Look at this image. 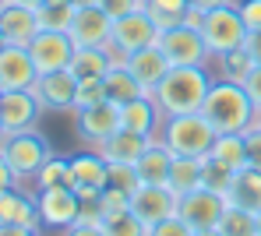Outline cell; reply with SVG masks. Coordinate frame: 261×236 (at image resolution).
I'll return each instance as SVG.
<instances>
[{
	"mask_svg": "<svg viewBox=\"0 0 261 236\" xmlns=\"http://www.w3.org/2000/svg\"><path fill=\"white\" fill-rule=\"evenodd\" d=\"M205 120L216 127V134H244L247 127L258 124V106L251 102V95L244 92V85L219 78L201 102Z\"/></svg>",
	"mask_w": 261,
	"mask_h": 236,
	"instance_id": "obj_1",
	"label": "cell"
},
{
	"mask_svg": "<svg viewBox=\"0 0 261 236\" xmlns=\"http://www.w3.org/2000/svg\"><path fill=\"white\" fill-rule=\"evenodd\" d=\"M212 88V78L205 71V64L194 67H170L166 78L152 88V99L159 102L163 116H180V113H198L205 95Z\"/></svg>",
	"mask_w": 261,
	"mask_h": 236,
	"instance_id": "obj_2",
	"label": "cell"
},
{
	"mask_svg": "<svg viewBox=\"0 0 261 236\" xmlns=\"http://www.w3.org/2000/svg\"><path fill=\"white\" fill-rule=\"evenodd\" d=\"M159 138L163 144L173 152V155H191V159H205L216 144V127L205 120V113H180V116H163V127H159Z\"/></svg>",
	"mask_w": 261,
	"mask_h": 236,
	"instance_id": "obj_3",
	"label": "cell"
},
{
	"mask_svg": "<svg viewBox=\"0 0 261 236\" xmlns=\"http://www.w3.org/2000/svg\"><path fill=\"white\" fill-rule=\"evenodd\" d=\"M0 155L11 162L18 180H36L39 166L53 155V148L36 127H29V131H18V134H0Z\"/></svg>",
	"mask_w": 261,
	"mask_h": 236,
	"instance_id": "obj_4",
	"label": "cell"
},
{
	"mask_svg": "<svg viewBox=\"0 0 261 236\" xmlns=\"http://www.w3.org/2000/svg\"><path fill=\"white\" fill-rule=\"evenodd\" d=\"M201 39L212 56H222L229 49L244 46L247 39V25L237 11V4H222L216 11H205V21H201Z\"/></svg>",
	"mask_w": 261,
	"mask_h": 236,
	"instance_id": "obj_5",
	"label": "cell"
},
{
	"mask_svg": "<svg viewBox=\"0 0 261 236\" xmlns=\"http://www.w3.org/2000/svg\"><path fill=\"white\" fill-rule=\"evenodd\" d=\"M226 197L216 194V190L208 187H194L187 190V194H180L176 197V215L198 233V229H219V222H222V212H226Z\"/></svg>",
	"mask_w": 261,
	"mask_h": 236,
	"instance_id": "obj_6",
	"label": "cell"
},
{
	"mask_svg": "<svg viewBox=\"0 0 261 236\" xmlns=\"http://www.w3.org/2000/svg\"><path fill=\"white\" fill-rule=\"evenodd\" d=\"M155 46L166 53V60L173 67H194V64H205L212 56L208 46H205V39H201V32L191 28V25H170V28H163L159 39H155Z\"/></svg>",
	"mask_w": 261,
	"mask_h": 236,
	"instance_id": "obj_7",
	"label": "cell"
},
{
	"mask_svg": "<svg viewBox=\"0 0 261 236\" xmlns=\"http://www.w3.org/2000/svg\"><path fill=\"white\" fill-rule=\"evenodd\" d=\"M159 32H163V28L152 21V14H148L145 7H138V11H130V14H124V18L113 21V39H110V46H113L117 56H127L134 49L155 46Z\"/></svg>",
	"mask_w": 261,
	"mask_h": 236,
	"instance_id": "obj_8",
	"label": "cell"
},
{
	"mask_svg": "<svg viewBox=\"0 0 261 236\" xmlns=\"http://www.w3.org/2000/svg\"><path fill=\"white\" fill-rule=\"evenodd\" d=\"M43 102L36 99L32 88H14V92H0V131L4 134H18L39 124L43 116Z\"/></svg>",
	"mask_w": 261,
	"mask_h": 236,
	"instance_id": "obj_9",
	"label": "cell"
},
{
	"mask_svg": "<svg viewBox=\"0 0 261 236\" xmlns=\"http://www.w3.org/2000/svg\"><path fill=\"white\" fill-rule=\"evenodd\" d=\"M36 208H39V222L46 229H67L78 222V208H82V197L71 187H46L36 194Z\"/></svg>",
	"mask_w": 261,
	"mask_h": 236,
	"instance_id": "obj_10",
	"label": "cell"
},
{
	"mask_svg": "<svg viewBox=\"0 0 261 236\" xmlns=\"http://www.w3.org/2000/svg\"><path fill=\"white\" fill-rule=\"evenodd\" d=\"M74 39L67 32H49V28H39V36L29 43V53H32V64L39 74H49V71H67L71 56H74Z\"/></svg>",
	"mask_w": 261,
	"mask_h": 236,
	"instance_id": "obj_11",
	"label": "cell"
},
{
	"mask_svg": "<svg viewBox=\"0 0 261 236\" xmlns=\"http://www.w3.org/2000/svg\"><path fill=\"white\" fill-rule=\"evenodd\" d=\"M67 36L74 39V46H110V39H113V18L99 4H85V7L74 11V21H71Z\"/></svg>",
	"mask_w": 261,
	"mask_h": 236,
	"instance_id": "obj_12",
	"label": "cell"
},
{
	"mask_svg": "<svg viewBox=\"0 0 261 236\" xmlns=\"http://www.w3.org/2000/svg\"><path fill=\"white\" fill-rule=\"evenodd\" d=\"M117 131H120V106L110 102V99H102V102H95V106H88V109L78 113V138L88 148H99Z\"/></svg>",
	"mask_w": 261,
	"mask_h": 236,
	"instance_id": "obj_13",
	"label": "cell"
},
{
	"mask_svg": "<svg viewBox=\"0 0 261 236\" xmlns=\"http://www.w3.org/2000/svg\"><path fill=\"white\" fill-rule=\"evenodd\" d=\"M106 184H110V162L95 148L71 155V190L78 197H92V194H99Z\"/></svg>",
	"mask_w": 261,
	"mask_h": 236,
	"instance_id": "obj_14",
	"label": "cell"
},
{
	"mask_svg": "<svg viewBox=\"0 0 261 236\" xmlns=\"http://www.w3.org/2000/svg\"><path fill=\"white\" fill-rule=\"evenodd\" d=\"M130 212L145 226H155V222L176 215V194L166 184H141V187L130 194Z\"/></svg>",
	"mask_w": 261,
	"mask_h": 236,
	"instance_id": "obj_15",
	"label": "cell"
},
{
	"mask_svg": "<svg viewBox=\"0 0 261 236\" xmlns=\"http://www.w3.org/2000/svg\"><path fill=\"white\" fill-rule=\"evenodd\" d=\"M39 78L29 46H0V92H14V88H32Z\"/></svg>",
	"mask_w": 261,
	"mask_h": 236,
	"instance_id": "obj_16",
	"label": "cell"
},
{
	"mask_svg": "<svg viewBox=\"0 0 261 236\" xmlns=\"http://www.w3.org/2000/svg\"><path fill=\"white\" fill-rule=\"evenodd\" d=\"M32 92L43 102V109H71L74 106V92H78V78L71 71H49V74L36 78Z\"/></svg>",
	"mask_w": 261,
	"mask_h": 236,
	"instance_id": "obj_17",
	"label": "cell"
},
{
	"mask_svg": "<svg viewBox=\"0 0 261 236\" xmlns=\"http://www.w3.org/2000/svg\"><path fill=\"white\" fill-rule=\"evenodd\" d=\"M0 32H4V43L11 46H29L36 36H39V18L32 7L11 0L4 11H0Z\"/></svg>",
	"mask_w": 261,
	"mask_h": 236,
	"instance_id": "obj_18",
	"label": "cell"
},
{
	"mask_svg": "<svg viewBox=\"0 0 261 236\" xmlns=\"http://www.w3.org/2000/svg\"><path fill=\"white\" fill-rule=\"evenodd\" d=\"M152 138H155V134H134L127 127H120L117 134H110L95 152H99L110 166H134V162L141 159V152L152 144Z\"/></svg>",
	"mask_w": 261,
	"mask_h": 236,
	"instance_id": "obj_19",
	"label": "cell"
},
{
	"mask_svg": "<svg viewBox=\"0 0 261 236\" xmlns=\"http://www.w3.org/2000/svg\"><path fill=\"white\" fill-rule=\"evenodd\" d=\"M124 64H127V71L141 81V88L145 92H152L163 78H166V71L173 67L170 60H166V53L159 46H145V49H134V53H127L124 56Z\"/></svg>",
	"mask_w": 261,
	"mask_h": 236,
	"instance_id": "obj_20",
	"label": "cell"
},
{
	"mask_svg": "<svg viewBox=\"0 0 261 236\" xmlns=\"http://www.w3.org/2000/svg\"><path fill=\"white\" fill-rule=\"evenodd\" d=\"M120 127H127L134 134H159V127H163V109H159V102L152 99V92L138 95V99H130L120 106Z\"/></svg>",
	"mask_w": 261,
	"mask_h": 236,
	"instance_id": "obj_21",
	"label": "cell"
},
{
	"mask_svg": "<svg viewBox=\"0 0 261 236\" xmlns=\"http://www.w3.org/2000/svg\"><path fill=\"white\" fill-rule=\"evenodd\" d=\"M0 226H29V229H43L36 197H29L21 187L0 190Z\"/></svg>",
	"mask_w": 261,
	"mask_h": 236,
	"instance_id": "obj_22",
	"label": "cell"
},
{
	"mask_svg": "<svg viewBox=\"0 0 261 236\" xmlns=\"http://www.w3.org/2000/svg\"><path fill=\"white\" fill-rule=\"evenodd\" d=\"M170 166H173V152L163 144V138L155 134L152 144L141 152V159L134 162L138 184H166L170 187Z\"/></svg>",
	"mask_w": 261,
	"mask_h": 236,
	"instance_id": "obj_23",
	"label": "cell"
},
{
	"mask_svg": "<svg viewBox=\"0 0 261 236\" xmlns=\"http://www.w3.org/2000/svg\"><path fill=\"white\" fill-rule=\"evenodd\" d=\"M113 60H117L113 46H78L74 56H71V64H67V71L78 81H92V78H102L113 67Z\"/></svg>",
	"mask_w": 261,
	"mask_h": 236,
	"instance_id": "obj_24",
	"label": "cell"
},
{
	"mask_svg": "<svg viewBox=\"0 0 261 236\" xmlns=\"http://www.w3.org/2000/svg\"><path fill=\"white\" fill-rule=\"evenodd\" d=\"M102 88H106V99H110V102H117V106H124V102H130V99L145 95L141 81L127 71L124 56H117V60H113V67L102 74Z\"/></svg>",
	"mask_w": 261,
	"mask_h": 236,
	"instance_id": "obj_25",
	"label": "cell"
},
{
	"mask_svg": "<svg viewBox=\"0 0 261 236\" xmlns=\"http://www.w3.org/2000/svg\"><path fill=\"white\" fill-rule=\"evenodd\" d=\"M226 201H229V204H240V208H247V212H261V169H254V166L237 169Z\"/></svg>",
	"mask_w": 261,
	"mask_h": 236,
	"instance_id": "obj_26",
	"label": "cell"
},
{
	"mask_svg": "<svg viewBox=\"0 0 261 236\" xmlns=\"http://www.w3.org/2000/svg\"><path fill=\"white\" fill-rule=\"evenodd\" d=\"M201 187V159H191V155H173V166H170V190L176 197L187 194V190Z\"/></svg>",
	"mask_w": 261,
	"mask_h": 236,
	"instance_id": "obj_27",
	"label": "cell"
},
{
	"mask_svg": "<svg viewBox=\"0 0 261 236\" xmlns=\"http://www.w3.org/2000/svg\"><path fill=\"white\" fill-rule=\"evenodd\" d=\"M219 233L222 236H258V212H247L240 204H226Z\"/></svg>",
	"mask_w": 261,
	"mask_h": 236,
	"instance_id": "obj_28",
	"label": "cell"
},
{
	"mask_svg": "<svg viewBox=\"0 0 261 236\" xmlns=\"http://www.w3.org/2000/svg\"><path fill=\"white\" fill-rule=\"evenodd\" d=\"M208 155L219 159L222 166H229V169H244V166H247V144H244V134H219Z\"/></svg>",
	"mask_w": 261,
	"mask_h": 236,
	"instance_id": "obj_29",
	"label": "cell"
},
{
	"mask_svg": "<svg viewBox=\"0 0 261 236\" xmlns=\"http://www.w3.org/2000/svg\"><path fill=\"white\" fill-rule=\"evenodd\" d=\"M74 4L71 0H46L43 7L36 11V18H39V28H49V32H67L71 28V21H74Z\"/></svg>",
	"mask_w": 261,
	"mask_h": 236,
	"instance_id": "obj_30",
	"label": "cell"
},
{
	"mask_svg": "<svg viewBox=\"0 0 261 236\" xmlns=\"http://www.w3.org/2000/svg\"><path fill=\"white\" fill-rule=\"evenodd\" d=\"M216 60H219V78L237 81V85H244V81H247V74L254 71V56H251L244 46L229 49V53H222V56H216Z\"/></svg>",
	"mask_w": 261,
	"mask_h": 236,
	"instance_id": "obj_31",
	"label": "cell"
},
{
	"mask_svg": "<svg viewBox=\"0 0 261 236\" xmlns=\"http://www.w3.org/2000/svg\"><path fill=\"white\" fill-rule=\"evenodd\" d=\"M36 187L46 190V187H71V159L64 155H49L39 173H36Z\"/></svg>",
	"mask_w": 261,
	"mask_h": 236,
	"instance_id": "obj_32",
	"label": "cell"
},
{
	"mask_svg": "<svg viewBox=\"0 0 261 236\" xmlns=\"http://www.w3.org/2000/svg\"><path fill=\"white\" fill-rule=\"evenodd\" d=\"M233 176H237V169H229V166H222L219 159H212V155H205L201 159V187L216 190V194H229V187H233Z\"/></svg>",
	"mask_w": 261,
	"mask_h": 236,
	"instance_id": "obj_33",
	"label": "cell"
},
{
	"mask_svg": "<svg viewBox=\"0 0 261 236\" xmlns=\"http://www.w3.org/2000/svg\"><path fill=\"white\" fill-rule=\"evenodd\" d=\"M191 0H145V11L152 14V21L159 28H170V25H180L184 14H187Z\"/></svg>",
	"mask_w": 261,
	"mask_h": 236,
	"instance_id": "obj_34",
	"label": "cell"
},
{
	"mask_svg": "<svg viewBox=\"0 0 261 236\" xmlns=\"http://www.w3.org/2000/svg\"><path fill=\"white\" fill-rule=\"evenodd\" d=\"M102 229L106 236H148V226L134 215V212H117V215H106L102 219Z\"/></svg>",
	"mask_w": 261,
	"mask_h": 236,
	"instance_id": "obj_35",
	"label": "cell"
},
{
	"mask_svg": "<svg viewBox=\"0 0 261 236\" xmlns=\"http://www.w3.org/2000/svg\"><path fill=\"white\" fill-rule=\"evenodd\" d=\"M106 99V88H102V78H92V81H78V92H74V113H82L88 106H95V102H102Z\"/></svg>",
	"mask_w": 261,
	"mask_h": 236,
	"instance_id": "obj_36",
	"label": "cell"
},
{
	"mask_svg": "<svg viewBox=\"0 0 261 236\" xmlns=\"http://www.w3.org/2000/svg\"><path fill=\"white\" fill-rule=\"evenodd\" d=\"M148 236H194V229H191L180 215H170V219H163V222L148 226Z\"/></svg>",
	"mask_w": 261,
	"mask_h": 236,
	"instance_id": "obj_37",
	"label": "cell"
},
{
	"mask_svg": "<svg viewBox=\"0 0 261 236\" xmlns=\"http://www.w3.org/2000/svg\"><path fill=\"white\" fill-rule=\"evenodd\" d=\"M110 187H120V190H127V194H134V190L141 187L134 166H110Z\"/></svg>",
	"mask_w": 261,
	"mask_h": 236,
	"instance_id": "obj_38",
	"label": "cell"
},
{
	"mask_svg": "<svg viewBox=\"0 0 261 236\" xmlns=\"http://www.w3.org/2000/svg\"><path fill=\"white\" fill-rule=\"evenodd\" d=\"M244 144H247V166L261 169V124L244 131Z\"/></svg>",
	"mask_w": 261,
	"mask_h": 236,
	"instance_id": "obj_39",
	"label": "cell"
},
{
	"mask_svg": "<svg viewBox=\"0 0 261 236\" xmlns=\"http://www.w3.org/2000/svg\"><path fill=\"white\" fill-rule=\"evenodd\" d=\"M102 219H106V212H102V201H99V194H92V197H82L78 222H102Z\"/></svg>",
	"mask_w": 261,
	"mask_h": 236,
	"instance_id": "obj_40",
	"label": "cell"
},
{
	"mask_svg": "<svg viewBox=\"0 0 261 236\" xmlns=\"http://www.w3.org/2000/svg\"><path fill=\"white\" fill-rule=\"evenodd\" d=\"M237 11H240V18H244L247 32L261 28V0H240V4H237Z\"/></svg>",
	"mask_w": 261,
	"mask_h": 236,
	"instance_id": "obj_41",
	"label": "cell"
},
{
	"mask_svg": "<svg viewBox=\"0 0 261 236\" xmlns=\"http://www.w3.org/2000/svg\"><path fill=\"white\" fill-rule=\"evenodd\" d=\"M95 4H99V7H102V11H106V14L113 18V21H117V18H124V14H130V11H138V7H141L138 0H95Z\"/></svg>",
	"mask_w": 261,
	"mask_h": 236,
	"instance_id": "obj_42",
	"label": "cell"
},
{
	"mask_svg": "<svg viewBox=\"0 0 261 236\" xmlns=\"http://www.w3.org/2000/svg\"><path fill=\"white\" fill-rule=\"evenodd\" d=\"M244 92L251 95V102L261 109V64H254V71L247 74V81H244Z\"/></svg>",
	"mask_w": 261,
	"mask_h": 236,
	"instance_id": "obj_43",
	"label": "cell"
},
{
	"mask_svg": "<svg viewBox=\"0 0 261 236\" xmlns=\"http://www.w3.org/2000/svg\"><path fill=\"white\" fill-rule=\"evenodd\" d=\"M64 236H106V229H102V222H74L64 229Z\"/></svg>",
	"mask_w": 261,
	"mask_h": 236,
	"instance_id": "obj_44",
	"label": "cell"
},
{
	"mask_svg": "<svg viewBox=\"0 0 261 236\" xmlns=\"http://www.w3.org/2000/svg\"><path fill=\"white\" fill-rule=\"evenodd\" d=\"M21 180H18V173L11 169V162L0 155V190H7V187H18Z\"/></svg>",
	"mask_w": 261,
	"mask_h": 236,
	"instance_id": "obj_45",
	"label": "cell"
},
{
	"mask_svg": "<svg viewBox=\"0 0 261 236\" xmlns=\"http://www.w3.org/2000/svg\"><path fill=\"white\" fill-rule=\"evenodd\" d=\"M244 49L254 56V64H261V28H254V32H247V39H244Z\"/></svg>",
	"mask_w": 261,
	"mask_h": 236,
	"instance_id": "obj_46",
	"label": "cell"
},
{
	"mask_svg": "<svg viewBox=\"0 0 261 236\" xmlns=\"http://www.w3.org/2000/svg\"><path fill=\"white\" fill-rule=\"evenodd\" d=\"M0 236H39V229H29V226H0Z\"/></svg>",
	"mask_w": 261,
	"mask_h": 236,
	"instance_id": "obj_47",
	"label": "cell"
},
{
	"mask_svg": "<svg viewBox=\"0 0 261 236\" xmlns=\"http://www.w3.org/2000/svg\"><path fill=\"white\" fill-rule=\"evenodd\" d=\"M194 7H201V11H216V7H222V4H233V0H191Z\"/></svg>",
	"mask_w": 261,
	"mask_h": 236,
	"instance_id": "obj_48",
	"label": "cell"
},
{
	"mask_svg": "<svg viewBox=\"0 0 261 236\" xmlns=\"http://www.w3.org/2000/svg\"><path fill=\"white\" fill-rule=\"evenodd\" d=\"M18 4H25V7H32V11H39V7H43L46 0H18Z\"/></svg>",
	"mask_w": 261,
	"mask_h": 236,
	"instance_id": "obj_49",
	"label": "cell"
},
{
	"mask_svg": "<svg viewBox=\"0 0 261 236\" xmlns=\"http://www.w3.org/2000/svg\"><path fill=\"white\" fill-rule=\"evenodd\" d=\"M194 236H222V233H219V229H198Z\"/></svg>",
	"mask_w": 261,
	"mask_h": 236,
	"instance_id": "obj_50",
	"label": "cell"
},
{
	"mask_svg": "<svg viewBox=\"0 0 261 236\" xmlns=\"http://www.w3.org/2000/svg\"><path fill=\"white\" fill-rule=\"evenodd\" d=\"M74 7H85V4H95V0H71Z\"/></svg>",
	"mask_w": 261,
	"mask_h": 236,
	"instance_id": "obj_51",
	"label": "cell"
},
{
	"mask_svg": "<svg viewBox=\"0 0 261 236\" xmlns=\"http://www.w3.org/2000/svg\"><path fill=\"white\" fill-rule=\"evenodd\" d=\"M7 4H11V0H0V11H4V7H7Z\"/></svg>",
	"mask_w": 261,
	"mask_h": 236,
	"instance_id": "obj_52",
	"label": "cell"
},
{
	"mask_svg": "<svg viewBox=\"0 0 261 236\" xmlns=\"http://www.w3.org/2000/svg\"><path fill=\"white\" fill-rule=\"evenodd\" d=\"M258 236H261V212H258Z\"/></svg>",
	"mask_w": 261,
	"mask_h": 236,
	"instance_id": "obj_53",
	"label": "cell"
},
{
	"mask_svg": "<svg viewBox=\"0 0 261 236\" xmlns=\"http://www.w3.org/2000/svg\"><path fill=\"white\" fill-rule=\"evenodd\" d=\"M0 46H4V32H0Z\"/></svg>",
	"mask_w": 261,
	"mask_h": 236,
	"instance_id": "obj_54",
	"label": "cell"
},
{
	"mask_svg": "<svg viewBox=\"0 0 261 236\" xmlns=\"http://www.w3.org/2000/svg\"><path fill=\"white\" fill-rule=\"evenodd\" d=\"M258 124H261V109H258Z\"/></svg>",
	"mask_w": 261,
	"mask_h": 236,
	"instance_id": "obj_55",
	"label": "cell"
},
{
	"mask_svg": "<svg viewBox=\"0 0 261 236\" xmlns=\"http://www.w3.org/2000/svg\"><path fill=\"white\" fill-rule=\"evenodd\" d=\"M138 4H141V7H145V0H138Z\"/></svg>",
	"mask_w": 261,
	"mask_h": 236,
	"instance_id": "obj_56",
	"label": "cell"
},
{
	"mask_svg": "<svg viewBox=\"0 0 261 236\" xmlns=\"http://www.w3.org/2000/svg\"><path fill=\"white\" fill-rule=\"evenodd\" d=\"M0 134H4V131H0Z\"/></svg>",
	"mask_w": 261,
	"mask_h": 236,
	"instance_id": "obj_57",
	"label": "cell"
}]
</instances>
